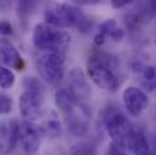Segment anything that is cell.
<instances>
[{
    "label": "cell",
    "instance_id": "cell-1",
    "mask_svg": "<svg viewBox=\"0 0 156 155\" xmlns=\"http://www.w3.org/2000/svg\"><path fill=\"white\" fill-rule=\"evenodd\" d=\"M45 22L59 27H74L81 34H88L93 28V20L86 16L76 6L68 4H56L45 10Z\"/></svg>",
    "mask_w": 156,
    "mask_h": 155
},
{
    "label": "cell",
    "instance_id": "cell-2",
    "mask_svg": "<svg viewBox=\"0 0 156 155\" xmlns=\"http://www.w3.org/2000/svg\"><path fill=\"white\" fill-rule=\"evenodd\" d=\"M70 34L47 22L38 23L33 31V45L39 51L67 52L70 45Z\"/></svg>",
    "mask_w": 156,
    "mask_h": 155
},
{
    "label": "cell",
    "instance_id": "cell-3",
    "mask_svg": "<svg viewBox=\"0 0 156 155\" xmlns=\"http://www.w3.org/2000/svg\"><path fill=\"white\" fill-rule=\"evenodd\" d=\"M114 57L105 53H96L87 61V75L99 88L114 92L117 90V78L112 70Z\"/></svg>",
    "mask_w": 156,
    "mask_h": 155
},
{
    "label": "cell",
    "instance_id": "cell-4",
    "mask_svg": "<svg viewBox=\"0 0 156 155\" xmlns=\"http://www.w3.org/2000/svg\"><path fill=\"white\" fill-rule=\"evenodd\" d=\"M41 79L50 86H59L66 77V52L41 51L38 58Z\"/></svg>",
    "mask_w": 156,
    "mask_h": 155
},
{
    "label": "cell",
    "instance_id": "cell-5",
    "mask_svg": "<svg viewBox=\"0 0 156 155\" xmlns=\"http://www.w3.org/2000/svg\"><path fill=\"white\" fill-rule=\"evenodd\" d=\"M104 124L113 143L126 149V142L133 130L126 115L117 108H109L104 115Z\"/></svg>",
    "mask_w": 156,
    "mask_h": 155
},
{
    "label": "cell",
    "instance_id": "cell-6",
    "mask_svg": "<svg viewBox=\"0 0 156 155\" xmlns=\"http://www.w3.org/2000/svg\"><path fill=\"white\" fill-rule=\"evenodd\" d=\"M68 126V130L74 136H83L88 130L90 110L82 104V101H75L68 108L62 110Z\"/></svg>",
    "mask_w": 156,
    "mask_h": 155
},
{
    "label": "cell",
    "instance_id": "cell-7",
    "mask_svg": "<svg viewBox=\"0 0 156 155\" xmlns=\"http://www.w3.org/2000/svg\"><path fill=\"white\" fill-rule=\"evenodd\" d=\"M42 131L32 120L18 121V143L28 154H34L39 150L42 138Z\"/></svg>",
    "mask_w": 156,
    "mask_h": 155
},
{
    "label": "cell",
    "instance_id": "cell-8",
    "mask_svg": "<svg viewBox=\"0 0 156 155\" xmlns=\"http://www.w3.org/2000/svg\"><path fill=\"white\" fill-rule=\"evenodd\" d=\"M122 101L126 110L133 116L140 115L149 103L147 93L136 86H129L123 91Z\"/></svg>",
    "mask_w": 156,
    "mask_h": 155
},
{
    "label": "cell",
    "instance_id": "cell-9",
    "mask_svg": "<svg viewBox=\"0 0 156 155\" xmlns=\"http://www.w3.org/2000/svg\"><path fill=\"white\" fill-rule=\"evenodd\" d=\"M44 95L34 91L24 90L20 97V110L23 117L28 120L38 119L42 112Z\"/></svg>",
    "mask_w": 156,
    "mask_h": 155
},
{
    "label": "cell",
    "instance_id": "cell-10",
    "mask_svg": "<svg viewBox=\"0 0 156 155\" xmlns=\"http://www.w3.org/2000/svg\"><path fill=\"white\" fill-rule=\"evenodd\" d=\"M18 144V121L16 119L0 121V154H9Z\"/></svg>",
    "mask_w": 156,
    "mask_h": 155
},
{
    "label": "cell",
    "instance_id": "cell-11",
    "mask_svg": "<svg viewBox=\"0 0 156 155\" xmlns=\"http://www.w3.org/2000/svg\"><path fill=\"white\" fill-rule=\"evenodd\" d=\"M0 61L5 66L12 67L17 70H22L24 68V61L21 53L7 37L0 38Z\"/></svg>",
    "mask_w": 156,
    "mask_h": 155
},
{
    "label": "cell",
    "instance_id": "cell-12",
    "mask_svg": "<svg viewBox=\"0 0 156 155\" xmlns=\"http://www.w3.org/2000/svg\"><path fill=\"white\" fill-rule=\"evenodd\" d=\"M68 88L79 101H83L85 98H88L91 95V88L87 84L86 77L80 68H74L69 72Z\"/></svg>",
    "mask_w": 156,
    "mask_h": 155
},
{
    "label": "cell",
    "instance_id": "cell-13",
    "mask_svg": "<svg viewBox=\"0 0 156 155\" xmlns=\"http://www.w3.org/2000/svg\"><path fill=\"white\" fill-rule=\"evenodd\" d=\"M126 148L133 153V154H149L150 153V146L148 143V139L145 135L137 128H133L127 142H126Z\"/></svg>",
    "mask_w": 156,
    "mask_h": 155
},
{
    "label": "cell",
    "instance_id": "cell-14",
    "mask_svg": "<svg viewBox=\"0 0 156 155\" xmlns=\"http://www.w3.org/2000/svg\"><path fill=\"white\" fill-rule=\"evenodd\" d=\"M41 131L44 135L48 136L50 138H57L62 135V125L56 113H52L51 115H48L44 126L41 127Z\"/></svg>",
    "mask_w": 156,
    "mask_h": 155
},
{
    "label": "cell",
    "instance_id": "cell-15",
    "mask_svg": "<svg viewBox=\"0 0 156 155\" xmlns=\"http://www.w3.org/2000/svg\"><path fill=\"white\" fill-rule=\"evenodd\" d=\"M142 84L148 91H154L156 88V66H147L143 69Z\"/></svg>",
    "mask_w": 156,
    "mask_h": 155
},
{
    "label": "cell",
    "instance_id": "cell-16",
    "mask_svg": "<svg viewBox=\"0 0 156 155\" xmlns=\"http://www.w3.org/2000/svg\"><path fill=\"white\" fill-rule=\"evenodd\" d=\"M15 80H16V78L11 69H9L4 66H0V88H2V90L11 88L15 84Z\"/></svg>",
    "mask_w": 156,
    "mask_h": 155
},
{
    "label": "cell",
    "instance_id": "cell-17",
    "mask_svg": "<svg viewBox=\"0 0 156 155\" xmlns=\"http://www.w3.org/2000/svg\"><path fill=\"white\" fill-rule=\"evenodd\" d=\"M23 87L24 90L28 91H34V92H39L45 95V86L44 84L40 81L39 79L34 77H27L23 80Z\"/></svg>",
    "mask_w": 156,
    "mask_h": 155
},
{
    "label": "cell",
    "instance_id": "cell-18",
    "mask_svg": "<svg viewBox=\"0 0 156 155\" xmlns=\"http://www.w3.org/2000/svg\"><path fill=\"white\" fill-rule=\"evenodd\" d=\"M117 27L116 21L115 20H107L104 22H102L99 26H98V33L105 35V37H109L110 33Z\"/></svg>",
    "mask_w": 156,
    "mask_h": 155
},
{
    "label": "cell",
    "instance_id": "cell-19",
    "mask_svg": "<svg viewBox=\"0 0 156 155\" xmlns=\"http://www.w3.org/2000/svg\"><path fill=\"white\" fill-rule=\"evenodd\" d=\"M12 109V99L9 95L0 92V114H9Z\"/></svg>",
    "mask_w": 156,
    "mask_h": 155
},
{
    "label": "cell",
    "instance_id": "cell-20",
    "mask_svg": "<svg viewBox=\"0 0 156 155\" xmlns=\"http://www.w3.org/2000/svg\"><path fill=\"white\" fill-rule=\"evenodd\" d=\"M70 153L72 154H94L96 153V149L92 146H90V144L78 143V144H75L70 149Z\"/></svg>",
    "mask_w": 156,
    "mask_h": 155
},
{
    "label": "cell",
    "instance_id": "cell-21",
    "mask_svg": "<svg viewBox=\"0 0 156 155\" xmlns=\"http://www.w3.org/2000/svg\"><path fill=\"white\" fill-rule=\"evenodd\" d=\"M13 34L12 24L9 21H0V35L2 37H11Z\"/></svg>",
    "mask_w": 156,
    "mask_h": 155
},
{
    "label": "cell",
    "instance_id": "cell-22",
    "mask_svg": "<svg viewBox=\"0 0 156 155\" xmlns=\"http://www.w3.org/2000/svg\"><path fill=\"white\" fill-rule=\"evenodd\" d=\"M109 37L113 39L114 41H121L122 39L125 38V31H123L122 28H120V27H116V28L110 33Z\"/></svg>",
    "mask_w": 156,
    "mask_h": 155
},
{
    "label": "cell",
    "instance_id": "cell-23",
    "mask_svg": "<svg viewBox=\"0 0 156 155\" xmlns=\"http://www.w3.org/2000/svg\"><path fill=\"white\" fill-rule=\"evenodd\" d=\"M131 2H133V0H110V4L114 9H122Z\"/></svg>",
    "mask_w": 156,
    "mask_h": 155
},
{
    "label": "cell",
    "instance_id": "cell-24",
    "mask_svg": "<svg viewBox=\"0 0 156 155\" xmlns=\"http://www.w3.org/2000/svg\"><path fill=\"white\" fill-rule=\"evenodd\" d=\"M105 39H107L105 35H103V34H101V33H97L94 39H93V42H94L96 46H102V45L105 42Z\"/></svg>",
    "mask_w": 156,
    "mask_h": 155
},
{
    "label": "cell",
    "instance_id": "cell-25",
    "mask_svg": "<svg viewBox=\"0 0 156 155\" xmlns=\"http://www.w3.org/2000/svg\"><path fill=\"white\" fill-rule=\"evenodd\" d=\"M73 1L79 5H91V4H97L102 0H73Z\"/></svg>",
    "mask_w": 156,
    "mask_h": 155
},
{
    "label": "cell",
    "instance_id": "cell-26",
    "mask_svg": "<svg viewBox=\"0 0 156 155\" xmlns=\"http://www.w3.org/2000/svg\"><path fill=\"white\" fill-rule=\"evenodd\" d=\"M149 4H150V7H151V10L156 12V0H149Z\"/></svg>",
    "mask_w": 156,
    "mask_h": 155
},
{
    "label": "cell",
    "instance_id": "cell-27",
    "mask_svg": "<svg viewBox=\"0 0 156 155\" xmlns=\"http://www.w3.org/2000/svg\"><path fill=\"white\" fill-rule=\"evenodd\" d=\"M155 44H156V35H155Z\"/></svg>",
    "mask_w": 156,
    "mask_h": 155
}]
</instances>
